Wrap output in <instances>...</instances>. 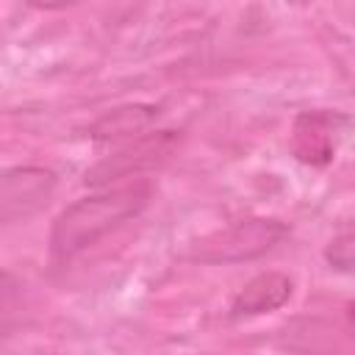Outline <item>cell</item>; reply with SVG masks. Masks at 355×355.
Instances as JSON below:
<instances>
[{
	"label": "cell",
	"mask_w": 355,
	"mask_h": 355,
	"mask_svg": "<svg viewBox=\"0 0 355 355\" xmlns=\"http://www.w3.org/2000/svg\"><path fill=\"white\" fill-rule=\"evenodd\" d=\"M155 186L147 178H139L125 186L97 189L86 197H78L53 219L50 227V261L67 266L100 239L119 230L125 222L136 219L153 202Z\"/></svg>",
	"instance_id": "1"
},
{
	"label": "cell",
	"mask_w": 355,
	"mask_h": 355,
	"mask_svg": "<svg viewBox=\"0 0 355 355\" xmlns=\"http://www.w3.org/2000/svg\"><path fill=\"white\" fill-rule=\"evenodd\" d=\"M291 236V225L275 216H247L227 227H219L202 239H197L189 250V261L194 263H244L272 252L283 239Z\"/></svg>",
	"instance_id": "2"
},
{
	"label": "cell",
	"mask_w": 355,
	"mask_h": 355,
	"mask_svg": "<svg viewBox=\"0 0 355 355\" xmlns=\"http://www.w3.org/2000/svg\"><path fill=\"white\" fill-rule=\"evenodd\" d=\"M178 144H180V130H150L133 139L130 144H125L122 150L100 158L94 166H89L83 183L92 189H108L116 180L139 178L141 172L161 166L178 150Z\"/></svg>",
	"instance_id": "3"
},
{
	"label": "cell",
	"mask_w": 355,
	"mask_h": 355,
	"mask_svg": "<svg viewBox=\"0 0 355 355\" xmlns=\"http://www.w3.org/2000/svg\"><path fill=\"white\" fill-rule=\"evenodd\" d=\"M58 189V175L50 166L19 164L0 169V230L33 219L47 208Z\"/></svg>",
	"instance_id": "4"
},
{
	"label": "cell",
	"mask_w": 355,
	"mask_h": 355,
	"mask_svg": "<svg viewBox=\"0 0 355 355\" xmlns=\"http://www.w3.org/2000/svg\"><path fill=\"white\" fill-rule=\"evenodd\" d=\"M349 128V116L330 108H311L300 111L291 122V155L313 169H324L333 164L344 130Z\"/></svg>",
	"instance_id": "5"
},
{
	"label": "cell",
	"mask_w": 355,
	"mask_h": 355,
	"mask_svg": "<svg viewBox=\"0 0 355 355\" xmlns=\"http://www.w3.org/2000/svg\"><path fill=\"white\" fill-rule=\"evenodd\" d=\"M294 294V280L283 272H261L250 277L230 300V319H252L272 311H280Z\"/></svg>",
	"instance_id": "6"
},
{
	"label": "cell",
	"mask_w": 355,
	"mask_h": 355,
	"mask_svg": "<svg viewBox=\"0 0 355 355\" xmlns=\"http://www.w3.org/2000/svg\"><path fill=\"white\" fill-rule=\"evenodd\" d=\"M161 108L153 103H125V105L108 108L89 125V139L94 141H122L133 136L139 139L150 130Z\"/></svg>",
	"instance_id": "7"
},
{
	"label": "cell",
	"mask_w": 355,
	"mask_h": 355,
	"mask_svg": "<svg viewBox=\"0 0 355 355\" xmlns=\"http://www.w3.org/2000/svg\"><path fill=\"white\" fill-rule=\"evenodd\" d=\"M277 344L283 349L300 352V355H327L336 341H333V324L319 319V316H305V319H291L280 327Z\"/></svg>",
	"instance_id": "8"
},
{
	"label": "cell",
	"mask_w": 355,
	"mask_h": 355,
	"mask_svg": "<svg viewBox=\"0 0 355 355\" xmlns=\"http://www.w3.org/2000/svg\"><path fill=\"white\" fill-rule=\"evenodd\" d=\"M25 286L11 275L0 269V338L14 336V330L22 324L25 316Z\"/></svg>",
	"instance_id": "9"
},
{
	"label": "cell",
	"mask_w": 355,
	"mask_h": 355,
	"mask_svg": "<svg viewBox=\"0 0 355 355\" xmlns=\"http://www.w3.org/2000/svg\"><path fill=\"white\" fill-rule=\"evenodd\" d=\"M352 258H355V239H352V230H349V225H347V227H341V230L327 241V247H324V261H327L330 269L349 275Z\"/></svg>",
	"instance_id": "10"
}]
</instances>
